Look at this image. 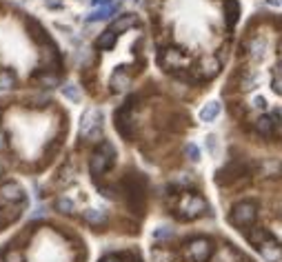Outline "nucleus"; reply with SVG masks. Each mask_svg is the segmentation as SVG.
Wrapping results in <instances>:
<instances>
[{
  "instance_id": "obj_13",
  "label": "nucleus",
  "mask_w": 282,
  "mask_h": 262,
  "mask_svg": "<svg viewBox=\"0 0 282 262\" xmlns=\"http://www.w3.org/2000/svg\"><path fill=\"white\" fill-rule=\"evenodd\" d=\"M136 25H138V16H136V14H122L120 18L114 20L111 29H114L116 34H120V32H127V29L136 27Z\"/></svg>"
},
{
  "instance_id": "obj_27",
  "label": "nucleus",
  "mask_w": 282,
  "mask_h": 262,
  "mask_svg": "<svg viewBox=\"0 0 282 262\" xmlns=\"http://www.w3.org/2000/svg\"><path fill=\"white\" fill-rule=\"evenodd\" d=\"M191 182H193V176L191 173H187V171H182V173H178L176 176V184H180V187H189Z\"/></svg>"
},
{
  "instance_id": "obj_23",
  "label": "nucleus",
  "mask_w": 282,
  "mask_h": 262,
  "mask_svg": "<svg viewBox=\"0 0 282 262\" xmlns=\"http://www.w3.org/2000/svg\"><path fill=\"white\" fill-rule=\"evenodd\" d=\"M16 82V76L12 71H0V89H9Z\"/></svg>"
},
{
  "instance_id": "obj_29",
  "label": "nucleus",
  "mask_w": 282,
  "mask_h": 262,
  "mask_svg": "<svg viewBox=\"0 0 282 262\" xmlns=\"http://www.w3.org/2000/svg\"><path fill=\"white\" fill-rule=\"evenodd\" d=\"M32 100H34V105L43 107V105H47L49 102V96L47 94H36V96H32Z\"/></svg>"
},
{
  "instance_id": "obj_41",
  "label": "nucleus",
  "mask_w": 282,
  "mask_h": 262,
  "mask_svg": "<svg viewBox=\"0 0 282 262\" xmlns=\"http://www.w3.org/2000/svg\"><path fill=\"white\" fill-rule=\"evenodd\" d=\"M0 147H3V136H0Z\"/></svg>"
},
{
  "instance_id": "obj_31",
  "label": "nucleus",
  "mask_w": 282,
  "mask_h": 262,
  "mask_svg": "<svg viewBox=\"0 0 282 262\" xmlns=\"http://www.w3.org/2000/svg\"><path fill=\"white\" fill-rule=\"evenodd\" d=\"M43 82L45 87H54V85H58V76H54V74H49V76H43Z\"/></svg>"
},
{
  "instance_id": "obj_40",
  "label": "nucleus",
  "mask_w": 282,
  "mask_h": 262,
  "mask_svg": "<svg viewBox=\"0 0 282 262\" xmlns=\"http://www.w3.org/2000/svg\"><path fill=\"white\" fill-rule=\"evenodd\" d=\"M3 173H5V162L0 160V176H3Z\"/></svg>"
},
{
  "instance_id": "obj_16",
  "label": "nucleus",
  "mask_w": 282,
  "mask_h": 262,
  "mask_svg": "<svg viewBox=\"0 0 282 262\" xmlns=\"http://www.w3.org/2000/svg\"><path fill=\"white\" fill-rule=\"evenodd\" d=\"M116 40H118V34L114 32V29H107V32H102L98 36V40H96V47H98V49H111L116 45Z\"/></svg>"
},
{
  "instance_id": "obj_32",
  "label": "nucleus",
  "mask_w": 282,
  "mask_h": 262,
  "mask_svg": "<svg viewBox=\"0 0 282 262\" xmlns=\"http://www.w3.org/2000/svg\"><path fill=\"white\" fill-rule=\"evenodd\" d=\"M255 87V78H251V76H244L242 78V89L247 91V89H253Z\"/></svg>"
},
{
  "instance_id": "obj_34",
  "label": "nucleus",
  "mask_w": 282,
  "mask_h": 262,
  "mask_svg": "<svg viewBox=\"0 0 282 262\" xmlns=\"http://www.w3.org/2000/svg\"><path fill=\"white\" fill-rule=\"evenodd\" d=\"M18 215H20V209L18 207H9V211H7V218L9 220H16Z\"/></svg>"
},
{
  "instance_id": "obj_37",
  "label": "nucleus",
  "mask_w": 282,
  "mask_h": 262,
  "mask_svg": "<svg viewBox=\"0 0 282 262\" xmlns=\"http://www.w3.org/2000/svg\"><path fill=\"white\" fill-rule=\"evenodd\" d=\"M91 5H96V7L102 5V7H105V5H109V0H91Z\"/></svg>"
},
{
  "instance_id": "obj_9",
  "label": "nucleus",
  "mask_w": 282,
  "mask_h": 262,
  "mask_svg": "<svg viewBox=\"0 0 282 262\" xmlns=\"http://www.w3.org/2000/svg\"><path fill=\"white\" fill-rule=\"evenodd\" d=\"M275 122H278V120H275L273 114H262V116L258 118V120H255V131H258L260 136H266V138H269L271 133L275 131Z\"/></svg>"
},
{
  "instance_id": "obj_1",
  "label": "nucleus",
  "mask_w": 282,
  "mask_h": 262,
  "mask_svg": "<svg viewBox=\"0 0 282 262\" xmlns=\"http://www.w3.org/2000/svg\"><path fill=\"white\" fill-rule=\"evenodd\" d=\"M178 215L184 220H191V218H198V215H202L207 211V202H204L202 196H198V193H187V196H182L180 204H178Z\"/></svg>"
},
{
  "instance_id": "obj_38",
  "label": "nucleus",
  "mask_w": 282,
  "mask_h": 262,
  "mask_svg": "<svg viewBox=\"0 0 282 262\" xmlns=\"http://www.w3.org/2000/svg\"><path fill=\"white\" fill-rule=\"evenodd\" d=\"M275 76H280V78H282V60L278 63V69H275Z\"/></svg>"
},
{
  "instance_id": "obj_19",
  "label": "nucleus",
  "mask_w": 282,
  "mask_h": 262,
  "mask_svg": "<svg viewBox=\"0 0 282 262\" xmlns=\"http://www.w3.org/2000/svg\"><path fill=\"white\" fill-rule=\"evenodd\" d=\"M56 209H58L60 213L71 215L76 211V204H74V200H71V198H58V200H56Z\"/></svg>"
},
{
  "instance_id": "obj_26",
  "label": "nucleus",
  "mask_w": 282,
  "mask_h": 262,
  "mask_svg": "<svg viewBox=\"0 0 282 262\" xmlns=\"http://www.w3.org/2000/svg\"><path fill=\"white\" fill-rule=\"evenodd\" d=\"M5 262H25V255H23V251H18V249H12V251H7V255H5Z\"/></svg>"
},
{
  "instance_id": "obj_35",
  "label": "nucleus",
  "mask_w": 282,
  "mask_h": 262,
  "mask_svg": "<svg viewBox=\"0 0 282 262\" xmlns=\"http://www.w3.org/2000/svg\"><path fill=\"white\" fill-rule=\"evenodd\" d=\"M275 91L282 94V78H280V76H275Z\"/></svg>"
},
{
  "instance_id": "obj_4",
  "label": "nucleus",
  "mask_w": 282,
  "mask_h": 262,
  "mask_svg": "<svg viewBox=\"0 0 282 262\" xmlns=\"http://www.w3.org/2000/svg\"><path fill=\"white\" fill-rule=\"evenodd\" d=\"M131 102L133 100H129V105H125L122 109H118L116 111V129L120 131V136L122 138H129L133 136V122H131Z\"/></svg>"
},
{
  "instance_id": "obj_33",
  "label": "nucleus",
  "mask_w": 282,
  "mask_h": 262,
  "mask_svg": "<svg viewBox=\"0 0 282 262\" xmlns=\"http://www.w3.org/2000/svg\"><path fill=\"white\" fill-rule=\"evenodd\" d=\"M253 107H255V109H260V111H264V109H266V100H264V98H260V96H258V98L253 100Z\"/></svg>"
},
{
  "instance_id": "obj_11",
  "label": "nucleus",
  "mask_w": 282,
  "mask_h": 262,
  "mask_svg": "<svg viewBox=\"0 0 282 262\" xmlns=\"http://www.w3.org/2000/svg\"><path fill=\"white\" fill-rule=\"evenodd\" d=\"M220 71V60L218 58H204L202 63H200V67H198V76L200 78H213Z\"/></svg>"
},
{
  "instance_id": "obj_22",
  "label": "nucleus",
  "mask_w": 282,
  "mask_h": 262,
  "mask_svg": "<svg viewBox=\"0 0 282 262\" xmlns=\"http://www.w3.org/2000/svg\"><path fill=\"white\" fill-rule=\"evenodd\" d=\"M266 238H269V233H266L264 229H260V227H255V229L249 233V240H251L253 244H258V246L262 244V242H266Z\"/></svg>"
},
{
  "instance_id": "obj_42",
  "label": "nucleus",
  "mask_w": 282,
  "mask_h": 262,
  "mask_svg": "<svg viewBox=\"0 0 282 262\" xmlns=\"http://www.w3.org/2000/svg\"><path fill=\"white\" fill-rule=\"evenodd\" d=\"M136 3H140V0H136Z\"/></svg>"
},
{
  "instance_id": "obj_10",
  "label": "nucleus",
  "mask_w": 282,
  "mask_h": 262,
  "mask_svg": "<svg viewBox=\"0 0 282 262\" xmlns=\"http://www.w3.org/2000/svg\"><path fill=\"white\" fill-rule=\"evenodd\" d=\"M260 253H262V258L266 262H280L282 260V244L266 240V242L260 244Z\"/></svg>"
},
{
  "instance_id": "obj_36",
  "label": "nucleus",
  "mask_w": 282,
  "mask_h": 262,
  "mask_svg": "<svg viewBox=\"0 0 282 262\" xmlns=\"http://www.w3.org/2000/svg\"><path fill=\"white\" fill-rule=\"evenodd\" d=\"M266 5H271V7H282V0H266Z\"/></svg>"
},
{
  "instance_id": "obj_18",
  "label": "nucleus",
  "mask_w": 282,
  "mask_h": 262,
  "mask_svg": "<svg viewBox=\"0 0 282 262\" xmlns=\"http://www.w3.org/2000/svg\"><path fill=\"white\" fill-rule=\"evenodd\" d=\"M249 56L251 60H262L264 58V40L260 38H253L249 43Z\"/></svg>"
},
{
  "instance_id": "obj_6",
  "label": "nucleus",
  "mask_w": 282,
  "mask_h": 262,
  "mask_svg": "<svg viewBox=\"0 0 282 262\" xmlns=\"http://www.w3.org/2000/svg\"><path fill=\"white\" fill-rule=\"evenodd\" d=\"M111 164H114V160H111L107 153H102L100 149H98V151L91 156V160H89V171L94 173L96 178H98V176H102V173H105L107 169L111 167Z\"/></svg>"
},
{
  "instance_id": "obj_24",
  "label": "nucleus",
  "mask_w": 282,
  "mask_h": 262,
  "mask_svg": "<svg viewBox=\"0 0 282 262\" xmlns=\"http://www.w3.org/2000/svg\"><path fill=\"white\" fill-rule=\"evenodd\" d=\"M262 171L269 173V176H278L280 173V162L278 160H264L262 162Z\"/></svg>"
},
{
  "instance_id": "obj_2",
  "label": "nucleus",
  "mask_w": 282,
  "mask_h": 262,
  "mask_svg": "<svg viewBox=\"0 0 282 262\" xmlns=\"http://www.w3.org/2000/svg\"><path fill=\"white\" fill-rule=\"evenodd\" d=\"M211 253H213V246L207 238H196L187 244V255L193 262H207L211 258Z\"/></svg>"
},
{
  "instance_id": "obj_8",
  "label": "nucleus",
  "mask_w": 282,
  "mask_h": 262,
  "mask_svg": "<svg viewBox=\"0 0 282 262\" xmlns=\"http://www.w3.org/2000/svg\"><path fill=\"white\" fill-rule=\"evenodd\" d=\"M98 127H102L100 114L96 109H87L83 116V122H80V133H83V138H87L94 129H98Z\"/></svg>"
},
{
  "instance_id": "obj_28",
  "label": "nucleus",
  "mask_w": 282,
  "mask_h": 262,
  "mask_svg": "<svg viewBox=\"0 0 282 262\" xmlns=\"http://www.w3.org/2000/svg\"><path fill=\"white\" fill-rule=\"evenodd\" d=\"M204 142H207L209 153H211V156H216V151H218V138L211 133V136H207V140H204Z\"/></svg>"
},
{
  "instance_id": "obj_7",
  "label": "nucleus",
  "mask_w": 282,
  "mask_h": 262,
  "mask_svg": "<svg viewBox=\"0 0 282 262\" xmlns=\"http://www.w3.org/2000/svg\"><path fill=\"white\" fill-rule=\"evenodd\" d=\"M0 200L5 202H23L25 200V191L18 182H5L0 187Z\"/></svg>"
},
{
  "instance_id": "obj_25",
  "label": "nucleus",
  "mask_w": 282,
  "mask_h": 262,
  "mask_svg": "<svg viewBox=\"0 0 282 262\" xmlns=\"http://www.w3.org/2000/svg\"><path fill=\"white\" fill-rule=\"evenodd\" d=\"M184 156H187L191 162H198V160H200V149H198V145L189 142V145L184 147Z\"/></svg>"
},
{
  "instance_id": "obj_17",
  "label": "nucleus",
  "mask_w": 282,
  "mask_h": 262,
  "mask_svg": "<svg viewBox=\"0 0 282 262\" xmlns=\"http://www.w3.org/2000/svg\"><path fill=\"white\" fill-rule=\"evenodd\" d=\"M224 14H227L229 27H233V25L238 23V16H240V5H238V0H227V3H224Z\"/></svg>"
},
{
  "instance_id": "obj_5",
  "label": "nucleus",
  "mask_w": 282,
  "mask_h": 262,
  "mask_svg": "<svg viewBox=\"0 0 282 262\" xmlns=\"http://www.w3.org/2000/svg\"><path fill=\"white\" fill-rule=\"evenodd\" d=\"M160 65L165 67V69H176V67H182V65H187V58H184V54L180 49H173V47H169L165 49L160 54Z\"/></svg>"
},
{
  "instance_id": "obj_14",
  "label": "nucleus",
  "mask_w": 282,
  "mask_h": 262,
  "mask_svg": "<svg viewBox=\"0 0 282 262\" xmlns=\"http://www.w3.org/2000/svg\"><path fill=\"white\" fill-rule=\"evenodd\" d=\"M83 220L87 224H91V227H100V224L107 222V213L102 209H87L83 213Z\"/></svg>"
},
{
  "instance_id": "obj_15",
  "label": "nucleus",
  "mask_w": 282,
  "mask_h": 262,
  "mask_svg": "<svg viewBox=\"0 0 282 262\" xmlns=\"http://www.w3.org/2000/svg\"><path fill=\"white\" fill-rule=\"evenodd\" d=\"M129 82H131V78L125 69H118L116 74L111 76V87H114V91H127Z\"/></svg>"
},
{
  "instance_id": "obj_3",
  "label": "nucleus",
  "mask_w": 282,
  "mask_h": 262,
  "mask_svg": "<svg viewBox=\"0 0 282 262\" xmlns=\"http://www.w3.org/2000/svg\"><path fill=\"white\" fill-rule=\"evenodd\" d=\"M229 220L235 224V227H247L255 220V204L251 202H238L233 207V211L229 213Z\"/></svg>"
},
{
  "instance_id": "obj_20",
  "label": "nucleus",
  "mask_w": 282,
  "mask_h": 262,
  "mask_svg": "<svg viewBox=\"0 0 282 262\" xmlns=\"http://www.w3.org/2000/svg\"><path fill=\"white\" fill-rule=\"evenodd\" d=\"M173 238V227H169V224H162V227H158L153 231V240H158V242H165V240H171Z\"/></svg>"
},
{
  "instance_id": "obj_39",
  "label": "nucleus",
  "mask_w": 282,
  "mask_h": 262,
  "mask_svg": "<svg viewBox=\"0 0 282 262\" xmlns=\"http://www.w3.org/2000/svg\"><path fill=\"white\" fill-rule=\"evenodd\" d=\"M100 262H120V260H118V258H111V255H109V258H102Z\"/></svg>"
},
{
  "instance_id": "obj_12",
  "label": "nucleus",
  "mask_w": 282,
  "mask_h": 262,
  "mask_svg": "<svg viewBox=\"0 0 282 262\" xmlns=\"http://www.w3.org/2000/svg\"><path fill=\"white\" fill-rule=\"evenodd\" d=\"M220 111H222V105H220L218 100L207 102V105L200 109V120H202V122H213L220 116Z\"/></svg>"
},
{
  "instance_id": "obj_21",
  "label": "nucleus",
  "mask_w": 282,
  "mask_h": 262,
  "mask_svg": "<svg viewBox=\"0 0 282 262\" xmlns=\"http://www.w3.org/2000/svg\"><path fill=\"white\" fill-rule=\"evenodd\" d=\"M63 96L67 100H71V102H78L80 100V89H78V85H65L63 87Z\"/></svg>"
},
{
  "instance_id": "obj_30",
  "label": "nucleus",
  "mask_w": 282,
  "mask_h": 262,
  "mask_svg": "<svg viewBox=\"0 0 282 262\" xmlns=\"http://www.w3.org/2000/svg\"><path fill=\"white\" fill-rule=\"evenodd\" d=\"M45 215H47V209H45V207H36L32 211V215H29V220H40V218H45Z\"/></svg>"
}]
</instances>
